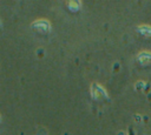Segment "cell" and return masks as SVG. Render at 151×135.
<instances>
[{
  "mask_svg": "<svg viewBox=\"0 0 151 135\" xmlns=\"http://www.w3.org/2000/svg\"><path fill=\"white\" fill-rule=\"evenodd\" d=\"M142 29H140V32L142 33H144V34H146V35H151V28L150 27H140Z\"/></svg>",
  "mask_w": 151,
  "mask_h": 135,
  "instance_id": "cell-2",
  "label": "cell"
},
{
  "mask_svg": "<svg viewBox=\"0 0 151 135\" xmlns=\"http://www.w3.org/2000/svg\"><path fill=\"white\" fill-rule=\"evenodd\" d=\"M139 60H140L142 62H145V60L150 61V60H151V54H146V53H143V54H140V55H139Z\"/></svg>",
  "mask_w": 151,
  "mask_h": 135,
  "instance_id": "cell-1",
  "label": "cell"
}]
</instances>
